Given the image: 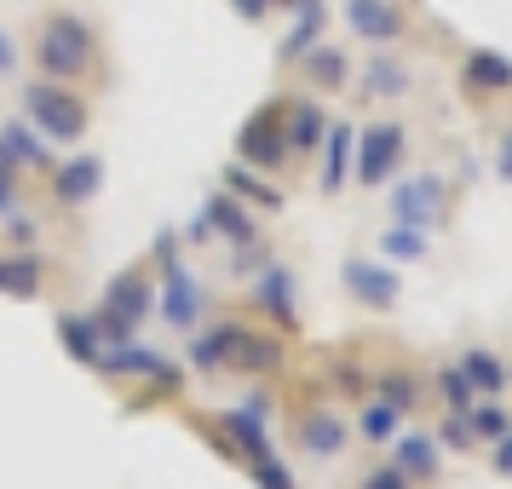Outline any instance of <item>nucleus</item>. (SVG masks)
Masks as SVG:
<instances>
[{
	"label": "nucleus",
	"mask_w": 512,
	"mask_h": 489,
	"mask_svg": "<svg viewBox=\"0 0 512 489\" xmlns=\"http://www.w3.org/2000/svg\"><path fill=\"white\" fill-rule=\"evenodd\" d=\"M29 58H35V70L47 75V81H81L98 64V29L81 12L52 6V12H41V24H35Z\"/></svg>",
	"instance_id": "f257e3e1"
},
{
	"label": "nucleus",
	"mask_w": 512,
	"mask_h": 489,
	"mask_svg": "<svg viewBox=\"0 0 512 489\" xmlns=\"http://www.w3.org/2000/svg\"><path fill=\"white\" fill-rule=\"evenodd\" d=\"M24 121L47 144H81L87 127H93V104L75 93L70 81H47L41 75L35 87H24Z\"/></svg>",
	"instance_id": "f03ea898"
},
{
	"label": "nucleus",
	"mask_w": 512,
	"mask_h": 489,
	"mask_svg": "<svg viewBox=\"0 0 512 489\" xmlns=\"http://www.w3.org/2000/svg\"><path fill=\"white\" fill-rule=\"evenodd\" d=\"M150 305H156V282L150 271H121L110 288H104V300L93 311V328L104 346H121V340H133V328L150 317Z\"/></svg>",
	"instance_id": "7ed1b4c3"
},
{
	"label": "nucleus",
	"mask_w": 512,
	"mask_h": 489,
	"mask_svg": "<svg viewBox=\"0 0 512 489\" xmlns=\"http://www.w3.org/2000/svg\"><path fill=\"white\" fill-rule=\"evenodd\" d=\"M449 208H455V190L443 173H409L392 185V219H403V225L438 231V225H449Z\"/></svg>",
	"instance_id": "20e7f679"
},
{
	"label": "nucleus",
	"mask_w": 512,
	"mask_h": 489,
	"mask_svg": "<svg viewBox=\"0 0 512 489\" xmlns=\"http://www.w3.org/2000/svg\"><path fill=\"white\" fill-rule=\"evenodd\" d=\"M403 150H409V127L403 121H374V127H363L357 133V185L380 190L397 173Z\"/></svg>",
	"instance_id": "39448f33"
},
{
	"label": "nucleus",
	"mask_w": 512,
	"mask_h": 489,
	"mask_svg": "<svg viewBox=\"0 0 512 489\" xmlns=\"http://www.w3.org/2000/svg\"><path fill=\"white\" fill-rule=\"evenodd\" d=\"M236 156L259 173H277L288 162V139H282V104H265L254 116L242 121V133H236Z\"/></svg>",
	"instance_id": "423d86ee"
},
{
	"label": "nucleus",
	"mask_w": 512,
	"mask_h": 489,
	"mask_svg": "<svg viewBox=\"0 0 512 489\" xmlns=\"http://www.w3.org/2000/svg\"><path fill=\"white\" fill-rule=\"evenodd\" d=\"M162 259H167V277H162V317H167V328H179V334H196V328H202V311H208V294H202L196 271L173 265V254H162Z\"/></svg>",
	"instance_id": "0eeeda50"
},
{
	"label": "nucleus",
	"mask_w": 512,
	"mask_h": 489,
	"mask_svg": "<svg viewBox=\"0 0 512 489\" xmlns=\"http://www.w3.org/2000/svg\"><path fill=\"white\" fill-rule=\"evenodd\" d=\"M346 29L369 47H397L409 29V12L403 0H346Z\"/></svg>",
	"instance_id": "6e6552de"
},
{
	"label": "nucleus",
	"mask_w": 512,
	"mask_h": 489,
	"mask_svg": "<svg viewBox=\"0 0 512 489\" xmlns=\"http://www.w3.org/2000/svg\"><path fill=\"white\" fill-rule=\"evenodd\" d=\"M98 369H104V374H133V380H156L162 392H179V386H185L179 363H167L162 351H144V346H133V340H121V346H104Z\"/></svg>",
	"instance_id": "1a4fd4ad"
},
{
	"label": "nucleus",
	"mask_w": 512,
	"mask_h": 489,
	"mask_svg": "<svg viewBox=\"0 0 512 489\" xmlns=\"http://www.w3.org/2000/svg\"><path fill=\"white\" fill-rule=\"evenodd\" d=\"M340 282H346L351 300L369 305V311H392L397 294H403V277H397L386 259H380V265H374V259H346V265H340Z\"/></svg>",
	"instance_id": "9d476101"
},
{
	"label": "nucleus",
	"mask_w": 512,
	"mask_h": 489,
	"mask_svg": "<svg viewBox=\"0 0 512 489\" xmlns=\"http://www.w3.org/2000/svg\"><path fill=\"white\" fill-rule=\"evenodd\" d=\"M52 202H58V208H87V202H93L98 196V185H104V162H98V156H70V162H52Z\"/></svg>",
	"instance_id": "9b49d317"
},
{
	"label": "nucleus",
	"mask_w": 512,
	"mask_h": 489,
	"mask_svg": "<svg viewBox=\"0 0 512 489\" xmlns=\"http://www.w3.org/2000/svg\"><path fill=\"white\" fill-rule=\"evenodd\" d=\"M202 219H208V231H213V236H225L231 248H254V242H259L254 213L242 208L231 190H213L208 202H202Z\"/></svg>",
	"instance_id": "f8f14e48"
},
{
	"label": "nucleus",
	"mask_w": 512,
	"mask_h": 489,
	"mask_svg": "<svg viewBox=\"0 0 512 489\" xmlns=\"http://www.w3.org/2000/svg\"><path fill=\"white\" fill-rule=\"evenodd\" d=\"M254 305L265 317H277V328H300V300H294V271L288 265H265L254 277Z\"/></svg>",
	"instance_id": "ddd939ff"
},
{
	"label": "nucleus",
	"mask_w": 512,
	"mask_h": 489,
	"mask_svg": "<svg viewBox=\"0 0 512 489\" xmlns=\"http://www.w3.org/2000/svg\"><path fill=\"white\" fill-rule=\"evenodd\" d=\"M346 420L334 415V409H305L300 426H294V443H300L311 461H334L340 449H346Z\"/></svg>",
	"instance_id": "4468645a"
},
{
	"label": "nucleus",
	"mask_w": 512,
	"mask_h": 489,
	"mask_svg": "<svg viewBox=\"0 0 512 489\" xmlns=\"http://www.w3.org/2000/svg\"><path fill=\"white\" fill-rule=\"evenodd\" d=\"M357 87H363V98H409L415 70H409L392 47H374V58L363 64V75H357Z\"/></svg>",
	"instance_id": "2eb2a0df"
},
{
	"label": "nucleus",
	"mask_w": 512,
	"mask_h": 489,
	"mask_svg": "<svg viewBox=\"0 0 512 489\" xmlns=\"http://www.w3.org/2000/svg\"><path fill=\"white\" fill-rule=\"evenodd\" d=\"M225 369H236V374H277V369H282V340H271V334H254V328L236 323Z\"/></svg>",
	"instance_id": "dca6fc26"
},
{
	"label": "nucleus",
	"mask_w": 512,
	"mask_h": 489,
	"mask_svg": "<svg viewBox=\"0 0 512 489\" xmlns=\"http://www.w3.org/2000/svg\"><path fill=\"white\" fill-rule=\"evenodd\" d=\"M328 133V116L323 104H311V98H294V104H282V139H288V156H305V150H317Z\"/></svg>",
	"instance_id": "f3484780"
},
{
	"label": "nucleus",
	"mask_w": 512,
	"mask_h": 489,
	"mask_svg": "<svg viewBox=\"0 0 512 489\" xmlns=\"http://www.w3.org/2000/svg\"><path fill=\"white\" fill-rule=\"evenodd\" d=\"M47 288V259L35 248H18V254H0V294L12 300H35Z\"/></svg>",
	"instance_id": "a211bd4d"
},
{
	"label": "nucleus",
	"mask_w": 512,
	"mask_h": 489,
	"mask_svg": "<svg viewBox=\"0 0 512 489\" xmlns=\"http://www.w3.org/2000/svg\"><path fill=\"white\" fill-rule=\"evenodd\" d=\"M0 162L12 167H41L52 173V144L29 127V121H12V127H0Z\"/></svg>",
	"instance_id": "6ab92c4d"
},
{
	"label": "nucleus",
	"mask_w": 512,
	"mask_h": 489,
	"mask_svg": "<svg viewBox=\"0 0 512 489\" xmlns=\"http://www.w3.org/2000/svg\"><path fill=\"white\" fill-rule=\"evenodd\" d=\"M300 75H305V87H317V93H340L351 81V58H346V47H317L300 58Z\"/></svg>",
	"instance_id": "aec40b11"
},
{
	"label": "nucleus",
	"mask_w": 512,
	"mask_h": 489,
	"mask_svg": "<svg viewBox=\"0 0 512 489\" xmlns=\"http://www.w3.org/2000/svg\"><path fill=\"white\" fill-rule=\"evenodd\" d=\"M392 466L403 472V478H438V466H443V449L432 432H403L392 449Z\"/></svg>",
	"instance_id": "412c9836"
},
{
	"label": "nucleus",
	"mask_w": 512,
	"mask_h": 489,
	"mask_svg": "<svg viewBox=\"0 0 512 489\" xmlns=\"http://www.w3.org/2000/svg\"><path fill=\"white\" fill-rule=\"evenodd\" d=\"M461 75L472 93H512V58H501V52H489V47L466 52Z\"/></svg>",
	"instance_id": "4be33fe9"
},
{
	"label": "nucleus",
	"mask_w": 512,
	"mask_h": 489,
	"mask_svg": "<svg viewBox=\"0 0 512 489\" xmlns=\"http://www.w3.org/2000/svg\"><path fill=\"white\" fill-rule=\"evenodd\" d=\"M323 196H340L346 190V173H351V150H357V133H351L346 121L340 127H328L323 133Z\"/></svg>",
	"instance_id": "5701e85b"
},
{
	"label": "nucleus",
	"mask_w": 512,
	"mask_h": 489,
	"mask_svg": "<svg viewBox=\"0 0 512 489\" xmlns=\"http://www.w3.org/2000/svg\"><path fill=\"white\" fill-rule=\"evenodd\" d=\"M58 340H64V351H70L81 369H98V357H104V340H98L93 317H81V311H64V317H58Z\"/></svg>",
	"instance_id": "b1692460"
},
{
	"label": "nucleus",
	"mask_w": 512,
	"mask_h": 489,
	"mask_svg": "<svg viewBox=\"0 0 512 489\" xmlns=\"http://www.w3.org/2000/svg\"><path fill=\"white\" fill-rule=\"evenodd\" d=\"M380 259L386 265H420V259H432V236L420 231V225L397 219L392 231H380Z\"/></svg>",
	"instance_id": "393cba45"
},
{
	"label": "nucleus",
	"mask_w": 512,
	"mask_h": 489,
	"mask_svg": "<svg viewBox=\"0 0 512 489\" xmlns=\"http://www.w3.org/2000/svg\"><path fill=\"white\" fill-rule=\"evenodd\" d=\"M461 374L472 380V392H484V397H495V392L512 380L507 363H501L495 351H484V346H466V351H461Z\"/></svg>",
	"instance_id": "a878e982"
},
{
	"label": "nucleus",
	"mask_w": 512,
	"mask_h": 489,
	"mask_svg": "<svg viewBox=\"0 0 512 489\" xmlns=\"http://www.w3.org/2000/svg\"><path fill=\"white\" fill-rule=\"evenodd\" d=\"M225 190H231L236 202H259L265 213H277V208H282V190H271L265 179H259V167H248V162L225 167Z\"/></svg>",
	"instance_id": "bb28decb"
},
{
	"label": "nucleus",
	"mask_w": 512,
	"mask_h": 489,
	"mask_svg": "<svg viewBox=\"0 0 512 489\" xmlns=\"http://www.w3.org/2000/svg\"><path fill=\"white\" fill-rule=\"evenodd\" d=\"M231 334H236V323H213L208 334H196V340H190V369H202V374L225 369V357H231Z\"/></svg>",
	"instance_id": "cd10ccee"
},
{
	"label": "nucleus",
	"mask_w": 512,
	"mask_h": 489,
	"mask_svg": "<svg viewBox=\"0 0 512 489\" xmlns=\"http://www.w3.org/2000/svg\"><path fill=\"white\" fill-rule=\"evenodd\" d=\"M357 432L369 443H392L397 432H403V409L386 403V397H374V403H363V415H357Z\"/></svg>",
	"instance_id": "c85d7f7f"
},
{
	"label": "nucleus",
	"mask_w": 512,
	"mask_h": 489,
	"mask_svg": "<svg viewBox=\"0 0 512 489\" xmlns=\"http://www.w3.org/2000/svg\"><path fill=\"white\" fill-rule=\"evenodd\" d=\"M466 426H472V438L495 443V438H507L512 432V415L501 409V403H472V409H466Z\"/></svg>",
	"instance_id": "c756f323"
},
{
	"label": "nucleus",
	"mask_w": 512,
	"mask_h": 489,
	"mask_svg": "<svg viewBox=\"0 0 512 489\" xmlns=\"http://www.w3.org/2000/svg\"><path fill=\"white\" fill-rule=\"evenodd\" d=\"M380 397H386V403H397V409L409 415V409L420 403V386H415V374H403V369H386V374H380Z\"/></svg>",
	"instance_id": "7c9ffc66"
},
{
	"label": "nucleus",
	"mask_w": 512,
	"mask_h": 489,
	"mask_svg": "<svg viewBox=\"0 0 512 489\" xmlns=\"http://www.w3.org/2000/svg\"><path fill=\"white\" fill-rule=\"evenodd\" d=\"M248 472H254L259 489H300V484H294V472L277 461V449H271V455H259V461H248Z\"/></svg>",
	"instance_id": "2f4dec72"
},
{
	"label": "nucleus",
	"mask_w": 512,
	"mask_h": 489,
	"mask_svg": "<svg viewBox=\"0 0 512 489\" xmlns=\"http://www.w3.org/2000/svg\"><path fill=\"white\" fill-rule=\"evenodd\" d=\"M438 386H443V397H449V409H472V403H478V392H472V380L461 374V363L438 369Z\"/></svg>",
	"instance_id": "473e14b6"
},
{
	"label": "nucleus",
	"mask_w": 512,
	"mask_h": 489,
	"mask_svg": "<svg viewBox=\"0 0 512 489\" xmlns=\"http://www.w3.org/2000/svg\"><path fill=\"white\" fill-rule=\"evenodd\" d=\"M357 489H409V478H403L397 466H369V472H363V484H357Z\"/></svg>",
	"instance_id": "72a5a7b5"
},
{
	"label": "nucleus",
	"mask_w": 512,
	"mask_h": 489,
	"mask_svg": "<svg viewBox=\"0 0 512 489\" xmlns=\"http://www.w3.org/2000/svg\"><path fill=\"white\" fill-rule=\"evenodd\" d=\"M340 392H363V374H357V363H334V374H328Z\"/></svg>",
	"instance_id": "f704fd0d"
},
{
	"label": "nucleus",
	"mask_w": 512,
	"mask_h": 489,
	"mask_svg": "<svg viewBox=\"0 0 512 489\" xmlns=\"http://www.w3.org/2000/svg\"><path fill=\"white\" fill-rule=\"evenodd\" d=\"M12 179H18V167H12V162H0V213H6L12 202H18V185H12Z\"/></svg>",
	"instance_id": "c9c22d12"
},
{
	"label": "nucleus",
	"mask_w": 512,
	"mask_h": 489,
	"mask_svg": "<svg viewBox=\"0 0 512 489\" xmlns=\"http://www.w3.org/2000/svg\"><path fill=\"white\" fill-rule=\"evenodd\" d=\"M231 6L242 12V18H248V24H259V18H265V12H271L277 0H231Z\"/></svg>",
	"instance_id": "e433bc0d"
},
{
	"label": "nucleus",
	"mask_w": 512,
	"mask_h": 489,
	"mask_svg": "<svg viewBox=\"0 0 512 489\" xmlns=\"http://www.w3.org/2000/svg\"><path fill=\"white\" fill-rule=\"evenodd\" d=\"M495 472H507L512 478V432L507 438H495Z\"/></svg>",
	"instance_id": "4c0bfd02"
},
{
	"label": "nucleus",
	"mask_w": 512,
	"mask_h": 489,
	"mask_svg": "<svg viewBox=\"0 0 512 489\" xmlns=\"http://www.w3.org/2000/svg\"><path fill=\"white\" fill-rule=\"evenodd\" d=\"M495 167H501V179H507V185H512V133H507V139H501V162H495Z\"/></svg>",
	"instance_id": "58836bf2"
},
{
	"label": "nucleus",
	"mask_w": 512,
	"mask_h": 489,
	"mask_svg": "<svg viewBox=\"0 0 512 489\" xmlns=\"http://www.w3.org/2000/svg\"><path fill=\"white\" fill-rule=\"evenodd\" d=\"M18 64V52H12V35H0V70H12Z\"/></svg>",
	"instance_id": "ea45409f"
}]
</instances>
